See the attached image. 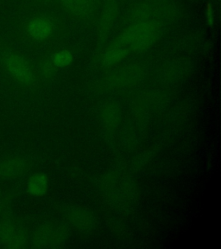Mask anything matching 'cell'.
<instances>
[{"label": "cell", "mask_w": 221, "mask_h": 249, "mask_svg": "<svg viewBox=\"0 0 221 249\" xmlns=\"http://www.w3.org/2000/svg\"><path fill=\"white\" fill-rule=\"evenodd\" d=\"M156 39V31L149 23H141L129 28L122 37L123 43L136 51L152 46Z\"/></svg>", "instance_id": "6da1fadb"}, {"label": "cell", "mask_w": 221, "mask_h": 249, "mask_svg": "<svg viewBox=\"0 0 221 249\" xmlns=\"http://www.w3.org/2000/svg\"><path fill=\"white\" fill-rule=\"evenodd\" d=\"M68 238V231L62 223H50L43 226L35 236V243L39 248H60Z\"/></svg>", "instance_id": "7a4b0ae2"}, {"label": "cell", "mask_w": 221, "mask_h": 249, "mask_svg": "<svg viewBox=\"0 0 221 249\" xmlns=\"http://www.w3.org/2000/svg\"><path fill=\"white\" fill-rule=\"evenodd\" d=\"M4 66L9 74L17 82L29 84L34 75L27 61L22 55L9 52L4 56Z\"/></svg>", "instance_id": "3957f363"}, {"label": "cell", "mask_w": 221, "mask_h": 249, "mask_svg": "<svg viewBox=\"0 0 221 249\" xmlns=\"http://www.w3.org/2000/svg\"><path fill=\"white\" fill-rule=\"evenodd\" d=\"M64 215L74 229L82 232L93 230L95 224L93 214L82 207L68 206L64 210Z\"/></svg>", "instance_id": "277c9868"}, {"label": "cell", "mask_w": 221, "mask_h": 249, "mask_svg": "<svg viewBox=\"0 0 221 249\" xmlns=\"http://www.w3.org/2000/svg\"><path fill=\"white\" fill-rule=\"evenodd\" d=\"M27 31L31 37L37 41L49 37L53 31L51 21L45 18H33L28 23Z\"/></svg>", "instance_id": "5b68a950"}, {"label": "cell", "mask_w": 221, "mask_h": 249, "mask_svg": "<svg viewBox=\"0 0 221 249\" xmlns=\"http://www.w3.org/2000/svg\"><path fill=\"white\" fill-rule=\"evenodd\" d=\"M48 179L43 174L32 176L28 183V191L33 196H41L46 193L48 190Z\"/></svg>", "instance_id": "8992f818"}, {"label": "cell", "mask_w": 221, "mask_h": 249, "mask_svg": "<svg viewBox=\"0 0 221 249\" xmlns=\"http://www.w3.org/2000/svg\"><path fill=\"white\" fill-rule=\"evenodd\" d=\"M24 168L22 160L15 158L5 160L0 164V175L3 177H13L20 174Z\"/></svg>", "instance_id": "52a82bcc"}, {"label": "cell", "mask_w": 221, "mask_h": 249, "mask_svg": "<svg viewBox=\"0 0 221 249\" xmlns=\"http://www.w3.org/2000/svg\"><path fill=\"white\" fill-rule=\"evenodd\" d=\"M111 190L109 191V193L111 195V200L112 201H118L121 198L124 199V201L127 200V197L132 196V192H127L128 191V187L131 185H127L126 182L120 181L119 179L116 178L111 179Z\"/></svg>", "instance_id": "ba28073f"}, {"label": "cell", "mask_w": 221, "mask_h": 249, "mask_svg": "<svg viewBox=\"0 0 221 249\" xmlns=\"http://www.w3.org/2000/svg\"><path fill=\"white\" fill-rule=\"evenodd\" d=\"M127 54V50L124 47L119 46L113 47L105 52L103 57V62L106 65H112L117 62H120L122 59L125 57Z\"/></svg>", "instance_id": "9c48e42d"}, {"label": "cell", "mask_w": 221, "mask_h": 249, "mask_svg": "<svg viewBox=\"0 0 221 249\" xmlns=\"http://www.w3.org/2000/svg\"><path fill=\"white\" fill-rule=\"evenodd\" d=\"M101 118L105 125L109 127H113L119 124V121L120 120V112L116 107L108 106L102 111Z\"/></svg>", "instance_id": "30bf717a"}, {"label": "cell", "mask_w": 221, "mask_h": 249, "mask_svg": "<svg viewBox=\"0 0 221 249\" xmlns=\"http://www.w3.org/2000/svg\"><path fill=\"white\" fill-rule=\"evenodd\" d=\"M73 60L69 51H62L52 55V61L57 67H65L69 65Z\"/></svg>", "instance_id": "8fae6325"}, {"label": "cell", "mask_w": 221, "mask_h": 249, "mask_svg": "<svg viewBox=\"0 0 221 249\" xmlns=\"http://www.w3.org/2000/svg\"><path fill=\"white\" fill-rule=\"evenodd\" d=\"M62 4L74 12H84L88 7L86 0H62Z\"/></svg>", "instance_id": "7c38bea8"}]
</instances>
